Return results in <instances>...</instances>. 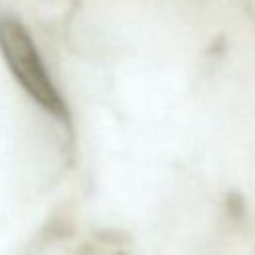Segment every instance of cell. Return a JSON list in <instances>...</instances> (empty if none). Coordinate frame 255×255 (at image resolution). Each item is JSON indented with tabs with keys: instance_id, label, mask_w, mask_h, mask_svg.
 <instances>
[{
	"instance_id": "cell-1",
	"label": "cell",
	"mask_w": 255,
	"mask_h": 255,
	"mask_svg": "<svg viewBox=\"0 0 255 255\" xmlns=\"http://www.w3.org/2000/svg\"><path fill=\"white\" fill-rule=\"evenodd\" d=\"M0 48L20 86L44 110L58 118H66L64 102L42 64V58L30 34L26 32V28H22L20 22L10 18L0 20Z\"/></svg>"
}]
</instances>
